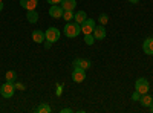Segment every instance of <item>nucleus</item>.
<instances>
[{
	"instance_id": "nucleus-19",
	"label": "nucleus",
	"mask_w": 153,
	"mask_h": 113,
	"mask_svg": "<svg viewBox=\"0 0 153 113\" xmlns=\"http://www.w3.org/2000/svg\"><path fill=\"white\" fill-rule=\"evenodd\" d=\"M74 16H75V12H74V11H63V18H65L66 21L74 20Z\"/></svg>"
},
{
	"instance_id": "nucleus-6",
	"label": "nucleus",
	"mask_w": 153,
	"mask_h": 113,
	"mask_svg": "<svg viewBox=\"0 0 153 113\" xmlns=\"http://www.w3.org/2000/svg\"><path fill=\"white\" fill-rule=\"evenodd\" d=\"M72 80H74V83H83L86 80V70L84 69H80V67H74Z\"/></svg>"
},
{
	"instance_id": "nucleus-25",
	"label": "nucleus",
	"mask_w": 153,
	"mask_h": 113,
	"mask_svg": "<svg viewBox=\"0 0 153 113\" xmlns=\"http://www.w3.org/2000/svg\"><path fill=\"white\" fill-rule=\"evenodd\" d=\"M72 109H61V113H72Z\"/></svg>"
},
{
	"instance_id": "nucleus-14",
	"label": "nucleus",
	"mask_w": 153,
	"mask_h": 113,
	"mask_svg": "<svg viewBox=\"0 0 153 113\" xmlns=\"http://www.w3.org/2000/svg\"><path fill=\"white\" fill-rule=\"evenodd\" d=\"M152 101H153V98H152L150 93H144V95L139 96V103H141V106H144V107H150Z\"/></svg>"
},
{
	"instance_id": "nucleus-17",
	"label": "nucleus",
	"mask_w": 153,
	"mask_h": 113,
	"mask_svg": "<svg viewBox=\"0 0 153 113\" xmlns=\"http://www.w3.org/2000/svg\"><path fill=\"white\" fill-rule=\"evenodd\" d=\"M35 112H38V113H51V112H52V109H51V106H49V104L42 103L40 106H38V107L35 109Z\"/></svg>"
},
{
	"instance_id": "nucleus-29",
	"label": "nucleus",
	"mask_w": 153,
	"mask_h": 113,
	"mask_svg": "<svg viewBox=\"0 0 153 113\" xmlns=\"http://www.w3.org/2000/svg\"><path fill=\"white\" fill-rule=\"evenodd\" d=\"M3 9V2H0V11Z\"/></svg>"
},
{
	"instance_id": "nucleus-24",
	"label": "nucleus",
	"mask_w": 153,
	"mask_h": 113,
	"mask_svg": "<svg viewBox=\"0 0 153 113\" xmlns=\"http://www.w3.org/2000/svg\"><path fill=\"white\" fill-rule=\"evenodd\" d=\"M16 84V89H20V90H23L25 89V86L23 84H20V83H14Z\"/></svg>"
},
{
	"instance_id": "nucleus-28",
	"label": "nucleus",
	"mask_w": 153,
	"mask_h": 113,
	"mask_svg": "<svg viewBox=\"0 0 153 113\" xmlns=\"http://www.w3.org/2000/svg\"><path fill=\"white\" fill-rule=\"evenodd\" d=\"M150 112L153 113V101H152V104H150Z\"/></svg>"
},
{
	"instance_id": "nucleus-13",
	"label": "nucleus",
	"mask_w": 153,
	"mask_h": 113,
	"mask_svg": "<svg viewBox=\"0 0 153 113\" xmlns=\"http://www.w3.org/2000/svg\"><path fill=\"white\" fill-rule=\"evenodd\" d=\"M143 51L147 55H153V38H147L143 43Z\"/></svg>"
},
{
	"instance_id": "nucleus-26",
	"label": "nucleus",
	"mask_w": 153,
	"mask_h": 113,
	"mask_svg": "<svg viewBox=\"0 0 153 113\" xmlns=\"http://www.w3.org/2000/svg\"><path fill=\"white\" fill-rule=\"evenodd\" d=\"M129 2H130V3H132V5H136V3H138V2H139V0H129Z\"/></svg>"
},
{
	"instance_id": "nucleus-23",
	"label": "nucleus",
	"mask_w": 153,
	"mask_h": 113,
	"mask_svg": "<svg viewBox=\"0 0 153 113\" xmlns=\"http://www.w3.org/2000/svg\"><path fill=\"white\" fill-rule=\"evenodd\" d=\"M46 2H48L49 5H60L61 0H46Z\"/></svg>"
},
{
	"instance_id": "nucleus-11",
	"label": "nucleus",
	"mask_w": 153,
	"mask_h": 113,
	"mask_svg": "<svg viewBox=\"0 0 153 113\" xmlns=\"http://www.w3.org/2000/svg\"><path fill=\"white\" fill-rule=\"evenodd\" d=\"M60 6L63 8V11H74L76 8V0H61Z\"/></svg>"
},
{
	"instance_id": "nucleus-22",
	"label": "nucleus",
	"mask_w": 153,
	"mask_h": 113,
	"mask_svg": "<svg viewBox=\"0 0 153 113\" xmlns=\"http://www.w3.org/2000/svg\"><path fill=\"white\" fill-rule=\"evenodd\" d=\"M139 96H141V93H139V92H133V95H132V99H133V101H139Z\"/></svg>"
},
{
	"instance_id": "nucleus-12",
	"label": "nucleus",
	"mask_w": 153,
	"mask_h": 113,
	"mask_svg": "<svg viewBox=\"0 0 153 113\" xmlns=\"http://www.w3.org/2000/svg\"><path fill=\"white\" fill-rule=\"evenodd\" d=\"M32 40L35 43H43V41H46V35H45L43 31L35 29V31H32Z\"/></svg>"
},
{
	"instance_id": "nucleus-20",
	"label": "nucleus",
	"mask_w": 153,
	"mask_h": 113,
	"mask_svg": "<svg viewBox=\"0 0 153 113\" xmlns=\"http://www.w3.org/2000/svg\"><path fill=\"white\" fill-rule=\"evenodd\" d=\"M84 43H86L87 46H92V44L95 43V37H94L92 34H87V35H84Z\"/></svg>"
},
{
	"instance_id": "nucleus-21",
	"label": "nucleus",
	"mask_w": 153,
	"mask_h": 113,
	"mask_svg": "<svg viewBox=\"0 0 153 113\" xmlns=\"http://www.w3.org/2000/svg\"><path fill=\"white\" fill-rule=\"evenodd\" d=\"M98 23L103 24V26H106V24L109 23V16H107V14H101V16L98 17Z\"/></svg>"
},
{
	"instance_id": "nucleus-2",
	"label": "nucleus",
	"mask_w": 153,
	"mask_h": 113,
	"mask_svg": "<svg viewBox=\"0 0 153 113\" xmlns=\"http://www.w3.org/2000/svg\"><path fill=\"white\" fill-rule=\"evenodd\" d=\"M16 93V84L14 83H3L2 87H0V95L3 98H12Z\"/></svg>"
},
{
	"instance_id": "nucleus-30",
	"label": "nucleus",
	"mask_w": 153,
	"mask_h": 113,
	"mask_svg": "<svg viewBox=\"0 0 153 113\" xmlns=\"http://www.w3.org/2000/svg\"><path fill=\"white\" fill-rule=\"evenodd\" d=\"M0 2H3V0H0Z\"/></svg>"
},
{
	"instance_id": "nucleus-5",
	"label": "nucleus",
	"mask_w": 153,
	"mask_h": 113,
	"mask_svg": "<svg viewBox=\"0 0 153 113\" xmlns=\"http://www.w3.org/2000/svg\"><path fill=\"white\" fill-rule=\"evenodd\" d=\"M81 26V32L84 34V35H87V34H92L94 32V29H95V20H92V18H86V21L84 23H81L80 24Z\"/></svg>"
},
{
	"instance_id": "nucleus-31",
	"label": "nucleus",
	"mask_w": 153,
	"mask_h": 113,
	"mask_svg": "<svg viewBox=\"0 0 153 113\" xmlns=\"http://www.w3.org/2000/svg\"><path fill=\"white\" fill-rule=\"evenodd\" d=\"M152 38H153V35H152Z\"/></svg>"
},
{
	"instance_id": "nucleus-7",
	"label": "nucleus",
	"mask_w": 153,
	"mask_h": 113,
	"mask_svg": "<svg viewBox=\"0 0 153 113\" xmlns=\"http://www.w3.org/2000/svg\"><path fill=\"white\" fill-rule=\"evenodd\" d=\"M92 35L95 37V40H104L106 38V28L103 24H98V26H95Z\"/></svg>"
},
{
	"instance_id": "nucleus-18",
	"label": "nucleus",
	"mask_w": 153,
	"mask_h": 113,
	"mask_svg": "<svg viewBox=\"0 0 153 113\" xmlns=\"http://www.w3.org/2000/svg\"><path fill=\"white\" fill-rule=\"evenodd\" d=\"M5 78H6L8 83H16V81H17V73H16V70H8L6 75H5Z\"/></svg>"
},
{
	"instance_id": "nucleus-3",
	"label": "nucleus",
	"mask_w": 153,
	"mask_h": 113,
	"mask_svg": "<svg viewBox=\"0 0 153 113\" xmlns=\"http://www.w3.org/2000/svg\"><path fill=\"white\" fill-rule=\"evenodd\" d=\"M45 35H46V41H51V43H55V41H58L60 40V37H61V32H60V29H57V28H48L46 31H45Z\"/></svg>"
},
{
	"instance_id": "nucleus-1",
	"label": "nucleus",
	"mask_w": 153,
	"mask_h": 113,
	"mask_svg": "<svg viewBox=\"0 0 153 113\" xmlns=\"http://www.w3.org/2000/svg\"><path fill=\"white\" fill-rule=\"evenodd\" d=\"M81 34V26L78 23H71L68 21L66 26H65V35L68 37V38H75V37H78Z\"/></svg>"
},
{
	"instance_id": "nucleus-27",
	"label": "nucleus",
	"mask_w": 153,
	"mask_h": 113,
	"mask_svg": "<svg viewBox=\"0 0 153 113\" xmlns=\"http://www.w3.org/2000/svg\"><path fill=\"white\" fill-rule=\"evenodd\" d=\"M51 44H52V43H51V41H48V43H46V44H45V47H46V49H48V47H51Z\"/></svg>"
},
{
	"instance_id": "nucleus-16",
	"label": "nucleus",
	"mask_w": 153,
	"mask_h": 113,
	"mask_svg": "<svg viewBox=\"0 0 153 113\" xmlns=\"http://www.w3.org/2000/svg\"><path fill=\"white\" fill-rule=\"evenodd\" d=\"M38 17H40V16H38V12L35 11V9H32V11H28L26 12V18H28V21L29 23H37L38 21Z\"/></svg>"
},
{
	"instance_id": "nucleus-4",
	"label": "nucleus",
	"mask_w": 153,
	"mask_h": 113,
	"mask_svg": "<svg viewBox=\"0 0 153 113\" xmlns=\"http://www.w3.org/2000/svg\"><path fill=\"white\" fill-rule=\"evenodd\" d=\"M135 90L139 92L141 95L149 93V90H150V84H149L147 78H138L136 83H135Z\"/></svg>"
},
{
	"instance_id": "nucleus-15",
	"label": "nucleus",
	"mask_w": 153,
	"mask_h": 113,
	"mask_svg": "<svg viewBox=\"0 0 153 113\" xmlns=\"http://www.w3.org/2000/svg\"><path fill=\"white\" fill-rule=\"evenodd\" d=\"M86 18H87V14H86L84 11H76V12H75V16H74L75 23H78V24L84 23V21H86Z\"/></svg>"
},
{
	"instance_id": "nucleus-10",
	"label": "nucleus",
	"mask_w": 153,
	"mask_h": 113,
	"mask_svg": "<svg viewBox=\"0 0 153 113\" xmlns=\"http://www.w3.org/2000/svg\"><path fill=\"white\" fill-rule=\"evenodd\" d=\"M38 5V0H20V6L26 11H32L35 9Z\"/></svg>"
},
{
	"instance_id": "nucleus-8",
	"label": "nucleus",
	"mask_w": 153,
	"mask_h": 113,
	"mask_svg": "<svg viewBox=\"0 0 153 113\" xmlns=\"http://www.w3.org/2000/svg\"><path fill=\"white\" fill-rule=\"evenodd\" d=\"M72 64H74V67H80V69L87 70L89 67H91V61L86 60V58H75Z\"/></svg>"
},
{
	"instance_id": "nucleus-9",
	"label": "nucleus",
	"mask_w": 153,
	"mask_h": 113,
	"mask_svg": "<svg viewBox=\"0 0 153 113\" xmlns=\"http://www.w3.org/2000/svg\"><path fill=\"white\" fill-rule=\"evenodd\" d=\"M49 16L52 17V18H61L63 17V8L60 5H51Z\"/></svg>"
}]
</instances>
